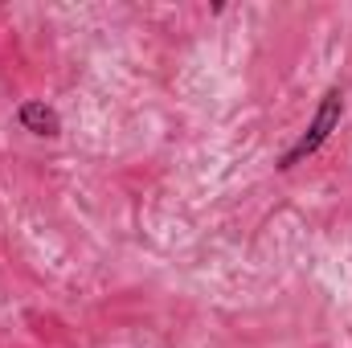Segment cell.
I'll return each instance as SVG.
<instances>
[{
    "label": "cell",
    "mask_w": 352,
    "mask_h": 348,
    "mask_svg": "<svg viewBox=\"0 0 352 348\" xmlns=\"http://www.w3.org/2000/svg\"><path fill=\"white\" fill-rule=\"evenodd\" d=\"M340 115H344V94L332 87L324 98H320V107H316V119L307 123V131L299 135V144L291 148V152H283V160H278V168L287 173V168H295V164H303L307 156H316L324 144H328V135L340 127Z\"/></svg>",
    "instance_id": "cell-1"
},
{
    "label": "cell",
    "mask_w": 352,
    "mask_h": 348,
    "mask_svg": "<svg viewBox=\"0 0 352 348\" xmlns=\"http://www.w3.org/2000/svg\"><path fill=\"white\" fill-rule=\"evenodd\" d=\"M16 123H21L25 131H33V135H45V140L62 135V115H58L54 107H45L41 98L21 102V107H16Z\"/></svg>",
    "instance_id": "cell-2"
}]
</instances>
